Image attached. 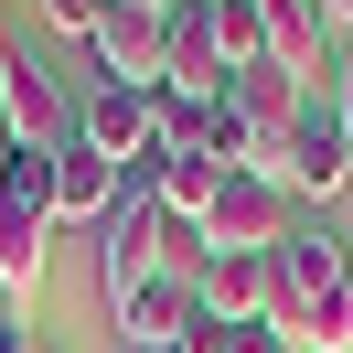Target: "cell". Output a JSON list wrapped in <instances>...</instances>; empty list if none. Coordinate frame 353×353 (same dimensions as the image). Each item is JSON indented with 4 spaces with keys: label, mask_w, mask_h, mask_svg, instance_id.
<instances>
[{
    "label": "cell",
    "mask_w": 353,
    "mask_h": 353,
    "mask_svg": "<svg viewBox=\"0 0 353 353\" xmlns=\"http://www.w3.org/2000/svg\"><path fill=\"white\" fill-rule=\"evenodd\" d=\"M332 118H343V139H353V43L332 54Z\"/></svg>",
    "instance_id": "cell-19"
},
{
    "label": "cell",
    "mask_w": 353,
    "mask_h": 353,
    "mask_svg": "<svg viewBox=\"0 0 353 353\" xmlns=\"http://www.w3.org/2000/svg\"><path fill=\"white\" fill-rule=\"evenodd\" d=\"M193 236H203V257H279L289 246V193L268 172H225Z\"/></svg>",
    "instance_id": "cell-3"
},
{
    "label": "cell",
    "mask_w": 353,
    "mask_h": 353,
    "mask_svg": "<svg viewBox=\"0 0 353 353\" xmlns=\"http://www.w3.org/2000/svg\"><path fill=\"white\" fill-rule=\"evenodd\" d=\"M0 353H32V310L22 300H0Z\"/></svg>",
    "instance_id": "cell-20"
},
{
    "label": "cell",
    "mask_w": 353,
    "mask_h": 353,
    "mask_svg": "<svg viewBox=\"0 0 353 353\" xmlns=\"http://www.w3.org/2000/svg\"><path fill=\"white\" fill-rule=\"evenodd\" d=\"M75 139H86L97 161H118V172H150V161H161L150 86H86V97H75Z\"/></svg>",
    "instance_id": "cell-5"
},
{
    "label": "cell",
    "mask_w": 353,
    "mask_h": 353,
    "mask_svg": "<svg viewBox=\"0 0 353 353\" xmlns=\"http://www.w3.org/2000/svg\"><path fill=\"white\" fill-rule=\"evenodd\" d=\"M257 343V321H214V310L193 300V332H182V353H246Z\"/></svg>",
    "instance_id": "cell-17"
},
{
    "label": "cell",
    "mask_w": 353,
    "mask_h": 353,
    "mask_svg": "<svg viewBox=\"0 0 353 353\" xmlns=\"http://www.w3.org/2000/svg\"><path fill=\"white\" fill-rule=\"evenodd\" d=\"M203 118H214V97H193V86H150V139H161V161H172V150H203Z\"/></svg>",
    "instance_id": "cell-16"
},
{
    "label": "cell",
    "mask_w": 353,
    "mask_h": 353,
    "mask_svg": "<svg viewBox=\"0 0 353 353\" xmlns=\"http://www.w3.org/2000/svg\"><path fill=\"white\" fill-rule=\"evenodd\" d=\"M0 75H11V43H0Z\"/></svg>",
    "instance_id": "cell-25"
},
{
    "label": "cell",
    "mask_w": 353,
    "mask_h": 353,
    "mask_svg": "<svg viewBox=\"0 0 353 353\" xmlns=\"http://www.w3.org/2000/svg\"><path fill=\"white\" fill-rule=\"evenodd\" d=\"M257 11H268V65H279L289 86H321L332 54H343L332 11H321V0H257Z\"/></svg>",
    "instance_id": "cell-9"
},
{
    "label": "cell",
    "mask_w": 353,
    "mask_h": 353,
    "mask_svg": "<svg viewBox=\"0 0 353 353\" xmlns=\"http://www.w3.org/2000/svg\"><path fill=\"white\" fill-rule=\"evenodd\" d=\"M0 182H11V129H0Z\"/></svg>",
    "instance_id": "cell-23"
},
{
    "label": "cell",
    "mask_w": 353,
    "mask_h": 353,
    "mask_svg": "<svg viewBox=\"0 0 353 353\" xmlns=\"http://www.w3.org/2000/svg\"><path fill=\"white\" fill-rule=\"evenodd\" d=\"M225 108L246 118V150H257V172L279 182V161H289V129L310 118V86H289L279 65H246L236 86H225Z\"/></svg>",
    "instance_id": "cell-6"
},
{
    "label": "cell",
    "mask_w": 353,
    "mask_h": 353,
    "mask_svg": "<svg viewBox=\"0 0 353 353\" xmlns=\"http://www.w3.org/2000/svg\"><path fill=\"white\" fill-rule=\"evenodd\" d=\"M353 182V139H343V118L310 97V118L289 129V161H279V193H300V203H332Z\"/></svg>",
    "instance_id": "cell-8"
},
{
    "label": "cell",
    "mask_w": 353,
    "mask_h": 353,
    "mask_svg": "<svg viewBox=\"0 0 353 353\" xmlns=\"http://www.w3.org/2000/svg\"><path fill=\"white\" fill-rule=\"evenodd\" d=\"M43 22H54V32H75V43H86V32L108 22V0H43Z\"/></svg>",
    "instance_id": "cell-18"
},
{
    "label": "cell",
    "mask_w": 353,
    "mask_h": 353,
    "mask_svg": "<svg viewBox=\"0 0 353 353\" xmlns=\"http://www.w3.org/2000/svg\"><path fill=\"white\" fill-rule=\"evenodd\" d=\"M193 300L214 310V321H268V300H279V257H203Z\"/></svg>",
    "instance_id": "cell-12"
},
{
    "label": "cell",
    "mask_w": 353,
    "mask_h": 353,
    "mask_svg": "<svg viewBox=\"0 0 353 353\" xmlns=\"http://www.w3.org/2000/svg\"><path fill=\"white\" fill-rule=\"evenodd\" d=\"M268 332H279L289 353H353V246L332 236V225H289Z\"/></svg>",
    "instance_id": "cell-1"
},
{
    "label": "cell",
    "mask_w": 353,
    "mask_h": 353,
    "mask_svg": "<svg viewBox=\"0 0 353 353\" xmlns=\"http://www.w3.org/2000/svg\"><path fill=\"white\" fill-rule=\"evenodd\" d=\"M86 54H97V86H161V75H172V11L108 0V22L86 32Z\"/></svg>",
    "instance_id": "cell-4"
},
{
    "label": "cell",
    "mask_w": 353,
    "mask_h": 353,
    "mask_svg": "<svg viewBox=\"0 0 353 353\" xmlns=\"http://www.w3.org/2000/svg\"><path fill=\"white\" fill-rule=\"evenodd\" d=\"M161 353H182V343H161Z\"/></svg>",
    "instance_id": "cell-26"
},
{
    "label": "cell",
    "mask_w": 353,
    "mask_h": 353,
    "mask_svg": "<svg viewBox=\"0 0 353 353\" xmlns=\"http://www.w3.org/2000/svg\"><path fill=\"white\" fill-rule=\"evenodd\" d=\"M0 129H11V150H65L75 139V97L54 86V65L11 54V75H0Z\"/></svg>",
    "instance_id": "cell-7"
},
{
    "label": "cell",
    "mask_w": 353,
    "mask_h": 353,
    "mask_svg": "<svg viewBox=\"0 0 353 353\" xmlns=\"http://www.w3.org/2000/svg\"><path fill=\"white\" fill-rule=\"evenodd\" d=\"M172 279V214H161V182L129 172V193H118V214L97 225V289H108V310L129 300V289Z\"/></svg>",
    "instance_id": "cell-2"
},
{
    "label": "cell",
    "mask_w": 353,
    "mask_h": 353,
    "mask_svg": "<svg viewBox=\"0 0 353 353\" xmlns=\"http://www.w3.org/2000/svg\"><path fill=\"white\" fill-rule=\"evenodd\" d=\"M43 257H54V203H43V193H0V300L32 310Z\"/></svg>",
    "instance_id": "cell-10"
},
{
    "label": "cell",
    "mask_w": 353,
    "mask_h": 353,
    "mask_svg": "<svg viewBox=\"0 0 353 353\" xmlns=\"http://www.w3.org/2000/svg\"><path fill=\"white\" fill-rule=\"evenodd\" d=\"M182 332H193V279H150V289L118 300V343L129 353H161V343H182Z\"/></svg>",
    "instance_id": "cell-13"
},
{
    "label": "cell",
    "mask_w": 353,
    "mask_h": 353,
    "mask_svg": "<svg viewBox=\"0 0 353 353\" xmlns=\"http://www.w3.org/2000/svg\"><path fill=\"white\" fill-rule=\"evenodd\" d=\"M321 11H332V32H343V43H353V0H321Z\"/></svg>",
    "instance_id": "cell-21"
},
{
    "label": "cell",
    "mask_w": 353,
    "mask_h": 353,
    "mask_svg": "<svg viewBox=\"0 0 353 353\" xmlns=\"http://www.w3.org/2000/svg\"><path fill=\"white\" fill-rule=\"evenodd\" d=\"M118 193H129V172H118V161H97L86 139H65V150H54V225H108Z\"/></svg>",
    "instance_id": "cell-11"
},
{
    "label": "cell",
    "mask_w": 353,
    "mask_h": 353,
    "mask_svg": "<svg viewBox=\"0 0 353 353\" xmlns=\"http://www.w3.org/2000/svg\"><path fill=\"white\" fill-rule=\"evenodd\" d=\"M246 353H289V343H279V332H268V321H257V343H246Z\"/></svg>",
    "instance_id": "cell-22"
},
{
    "label": "cell",
    "mask_w": 353,
    "mask_h": 353,
    "mask_svg": "<svg viewBox=\"0 0 353 353\" xmlns=\"http://www.w3.org/2000/svg\"><path fill=\"white\" fill-rule=\"evenodd\" d=\"M150 182H161V214H172V225H203V203H214V161H203V150H172V161H150Z\"/></svg>",
    "instance_id": "cell-15"
},
{
    "label": "cell",
    "mask_w": 353,
    "mask_h": 353,
    "mask_svg": "<svg viewBox=\"0 0 353 353\" xmlns=\"http://www.w3.org/2000/svg\"><path fill=\"white\" fill-rule=\"evenodd\" d=\"M203 32H214V54H225V75H246V65H268V11H257V0H203Z\"/></svg>",
    "instance_id": "cell-14"
},
{
    "label": "cell",
    "mask_w": 353,
    "mask_h": 353,
    "mask_svg": "<svg viewBox=\"0 0 353 353\" xmlns=\"http://www.w3.org/2000/svg\"><path fill=\"white\" fill-rule=\"evenodd\" d=\"M129 11H182V0H129Z\"/></svg>",
    "instance_id": "cell-24"
}]
</instances>
